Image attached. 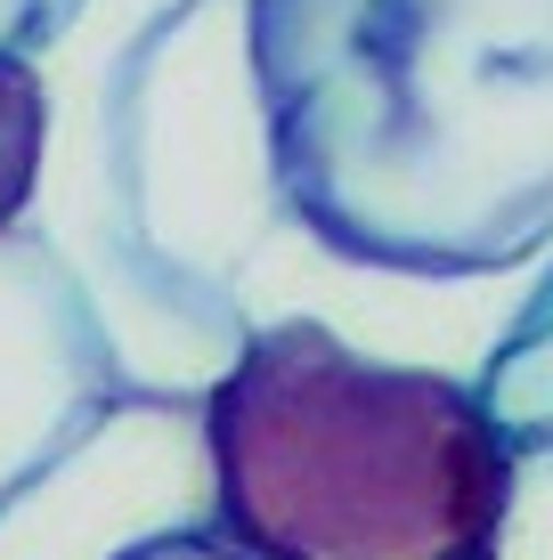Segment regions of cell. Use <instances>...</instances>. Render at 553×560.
<instances>
[{
    "label": "cell",
    "mask_w": 553,
    "mask_h": 560,
    "mask_svg": "<svg viewBox=\"0 0 553 560\" xmlns=\"http://www.w3.org/2000/svg\"><path fill=\"white\" fill-rule=\"evenodd\" d=\"M73 9H82V0H16V42H42V33H57Z\"/></svg>",
    "instance_id": "9"
},
{
    "label": "cell",
    "mask_w": 553,
    "mask_h": 560,
    "mask_svg": "<svg viewBox=\"0 0 553 560\" xmlns=\"http://www.w3.org/2000/svg\"><path fill=\"white\" fill-rule=\"evenodd\" d=\"M244 57L318 260L488 284L553 244V0H244Z\"/></svg>",
    "instance_id": "1"
},
{
    "label": "cell",
    "mask_w": 553,
    "mask_h": 560,
    "mask_svg": "<svg viewBox=\"0 0 553 560\" xmlns=\"http://www.w3.org/2000/svg\"><path fill=\"white\" fill-rule=\"evenodd\" d=\"M49 90L33 236L73 268L123 390L212 398L253 341L237 277L285 228L244 0H82L16 42Z\"/></svg>",
    "instance_id": "2"
},
{
    "label": "cell",
    "mask_w": 553,
    "mask_h": 560,
    "mask_svg": "<svg viewBox=\"0 0 553 560\" xmlns=\"http://www.w3.org/2000/svg\"><path fill=\"white\" fill-rule=\"evenodd\" d=\"M220 536L204 398L123 390L0 504V560H155Z\"/></svg>",
    "instance_id": "4"
},
{
    "label": "cell",
    "mask_w": 553,
    "mask_h": 560,
    "mask_svg": "<svg viewBox=\"0 0 553 560\" xmlns=\"http://www.w3.org/2000/svg\"><path fill=\"white\" fill-rule=\"evenodd\" d=\"M123 398L106 325L33 228L0 236V504Z\"/></svg>",
    "instance_id": "5"
},
{
    "label": "cell",
    "mask_w": 553,
    "mask_h": 560,
    "mask_svg": "<svg viewBox=\"0 0 553 560\" xmlns=\"http://www.w3.org/2000/svg\"><path fill=\"white\" fill-rule=\"evenodd\" d=\"M488 560H553V439H521L512 447Z\"/></svg>",
    "instance_id": "8"
},
{
    "label": "cell",
    "mask_w": 553,
    "mask_h": 560,
    "mask_svg": "<svg viewBox=\"0 0 553 560\" xmlns=\"http://www.w3.org/2000/svg\"><path fill=\"white\" fill-rule=\"evenodd\" d=\"M488 422L521 447V439H553V244L529 260L521 301L505 308V325L488 334V358L472 374Z\"/></svg>",
    "instance_id": "6"
},
{
    "label": "cell",
    "mask_w": 553,
    "mask_h": 560,
    "mask_svg": "<svg viewBox=\"0 0 553 560\" xmlns=\"http://www.w3.org/2000/svg\"><path fill=\"white\" fill-rule=\"evenodd\" d=\"M42 154H49V90H42L25 49L0 42V236L33 220Z\"/></svg>",
    "instance_id": "7"
},
{
    "label": "cell",
    "mask_w": 553,
    "mask_h": 560,
    "mask_svg": "<svg viewBox=\"0 0 553 560\" xmlns=\"http://www.w3.org/2000/svg\"><path fill=\"white\" fill-rule=\"evenodd\" d=\"M155 560H237L220 545V536H204V545H171V552H155Z\"/></svg>",
    "instance_id": "10"
},
{
    "label": "cell",
    "mask_w": 553,
    "mask_h": 560,
    "mask_svg": "<svg viewBox=\"0 0 553 560\" xmlns=\"http://www.w3.org/2000/svg\"><path fill=\"white\" fill-rule=\"evenodd\" d=\"M204 431L237 560H488L512 439L448 365L358 350L326 317H253Z\"/></svg>",
    "instance_id": "3"
}]
</instances>
